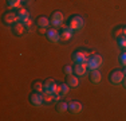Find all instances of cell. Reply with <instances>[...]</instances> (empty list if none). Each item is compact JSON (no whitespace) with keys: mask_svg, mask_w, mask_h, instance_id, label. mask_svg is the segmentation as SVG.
Segmentation results:
<instances>
[{"mask_svg":"<svg viewBox=\"0 0 126 121\" xmlns=\"http://www.w3.org/2000/svg\"><path fill=\"white\" fill-rule=\"evenodd\" d=\"M70 89H71V87L68 86L67 83H62V85H61V96H62V97L67 96L68 92H70Z\"/></svg>","mask_w":126,"mask_h":121,"instance_id":"obj_21","label":"cell"},{"mask_svg":"<svg viewBox=\"0 0 126 121\" xmlns=\"http://www.w3.org/2000/svg\"><path fill=\"white\" fill-rule=\"evenodd\" d=\"M87 63L83 62V63H75L74 65V74L78 75V77H85L86 73H87Z\"/></svg>","mask_w":126,"mask_h":121,"instance_id":"obj_9","label":"cell"},{"mask_svg":"<svg viewBox=\"0 0 126 121\" xmlns=\"http://www.w3.org/2000/svg\"><path fill=\"white\" fill-rule=\"evenodd\" d=\"M36 24H38L39 28H48L51 22L48 20V18H47V16H39L36 19Z\"/></svg>","mask_w":126,"mask_h":121,"instance_id":"obj_15","label":"cell"},{"mask_svg":"<svg viewBox=\"0 0 126 121\" xmlns=\"http://www.w3.org/2000/svg\"><path fill=\"white\" fill-rule=\"evenodd\" d=\"M56 89H58V83H56L55 81L52 80V78H47V80L44 81V92L55 94V93H56Z\"/></svg>","mask_w":126,"mask_h":121,"instance_id":"obj_10","label":"cell"},{"mask_svg":"<svg viewBox=\"0 0 126 121\" xmlns=\"http://www.w3.org/2000/svg\"><path fill=\"white\" fill-rule=\"evenodd\" d=\"M119 63H121L124 67H126V51H124V53L119 55Z\"/></svg>","mask_w":126,"mask_h":121,"instance_id":"obj_26","label":"cell"},{"mask_svg":"<svg viewBox=\"0 0 126 121\" xmlns=\"http://www.w3.org/2000/svg\"><path fill=\"white\" fill-rule=\"evenodd\" d=\"M66 83L71 87V89H77L79 86V80H78V75H67V80H66Z\"/></svg>","mask_w":126,"mask_h":121,"instance_id":"obj_13","label":"cell"},{"mask_svg":"<svg viewBox=\"0 0 126 121\" xmlns=\"http://www.w3.org/2000/svg\"><path fill=\"white\" fill-rule=\"evenodd\" d=\"M63 71H64L66 75H71V74L74 73V67H73V66H70V65H67V66H64Z\"/></svg>","mask_w":126,"mask_h":121,"instance_id":"obj_24","label":"cell"},{"mask_svg":"<svg viewBox=\"0 0 126 121\" xmlns=\"http://www.w3.org/2000/svg\"><path fill=\"white\" fill-rule=\"evenodd\" d=\"M16 14H17V18H19V22H22V23L24 22V20L30 19V12L27 11L26 8H23V7L17 8Z\"/></svg>","mask_w":126,"mask_h":121,"instance_id":"obj_14","label":"cell"},{"mask_svg":"<svg viewBox=\"0 0 126 121\" xmlns=\"http://www.w3.org/2000/svg\"><path fill=\"white\" fill-rule=\"evenodd\" d=\"M124 73H125V75H126V67L124 69Z\"/></svg>","mask_w":126,"mask_h":121,"instance_id":"obj_29","label":"cell"},{"mask_svg":"<svg viewBox=\"0 0 126 121\" xmlns=\"http://www.w3.org/2000/svg\"><path fill=\"white\" fill-rule=\"evenodd\" d=\"M68 27L70 28H73L74 31H79V30H82L83 27H85V19H83L82 16H73L70 19V24H68Z\"/></svg>","mask_w":126,"mask_h":121,"instance_id":"obj_2","label":"cell"},{"mask_svg":"<svg viewBox=\"0 0 126 121\" xmlns=\"http://www.w3.org/2000/svg\"><path fill=\"white\" fill-rule=\"evenodd\" d=\"M74 30L70 28V27H64V28L62 30V34H61V39L62 40H70L71 38H73V34H74Z\"/></svg>","mask_w":126,"mask_h":121,"instance_id":"obj_16","label":"cell"},{"mask_svg":"<svg viewBox=\"0 0 126 121\" xmlns=\"http://www.w3.org/2000/svg\"><path fill=\"white\" fill-rule=\"evenodd\" d=\"M87 58H89L87 53H86V51H83V50H78V51H75V53L73 54V60H74V63L87 62Z\"/></svg>","mask_w":126,"mask_h":121,"instance_id":"obj_8","label":"cell"},{"mask_svg":"<svg viewBox=\"0 0 126 121\" xmlns=\"http://www.w3.org/2000/svg\"><path fill=\"white\" fill-rule=\"evenodd\" d=\"M56 110H58V113H64V112L68 110V104L64 101H59L58 105H56Z\"/></svg>","mask_w":126,"mask_h":121,"instance_id":"obj_19","label":"cell"},{"mask_svg":"<svg viewBox=\"0 0 126 121\" xmlns=\"http://www.w3.org/2000/svg\"><path fill=\"white\" fill-rule=\"evenodd\" d=\"M22 3H23V0H7V5L10 10H17V8H20Z\"/></svg>","mask_w":126,"mask_h":121,"instance_id":"obj_18","label":"cell"},{"mask_svg":"<svg viewBox=\"0 0 126 121\" xmlns=\"http://www.w3.org/2000/svg\"><path fill=\"white\" fill-rule=\"evenodd\" d=\"M87 69L90 71L91 70H95V69H99L101 65H102V57L99 54H95V53H91V55H89L87 58Z\"/></svg>","mask_w":126,"mask_h":121,"instance_id":"obj_1","label":"cell"},{"mask_svg":"<svg viewBox=\"0 0 126 121\" xmlns=\"http://www.w3.org/2000/svg\"><path fill=\"white\" fill-rule=\"evenodd\" d=\"M82 109H83V106H82V104H80L79 101H71L70 104H68V110H70L73 114L80 113Z\"/></svg>","mask_w":126,"mask_h":121,"instance_id":"obj_12","label":"cell"},{"mask_svg":"<svg viewBox=\"0 0 126 121\" xmlns=\"http://www.w3.org/2000/svg\"><path fill=\"white\" fill-rule=\"evenodd\" d=\"M30 102H31L34 106H42L44 104V97L43 93H39V92H34L30 94Z\"/></svg>","mask_w":126,"mask_h":121,"instance_id":"obj_5","label":"cell"},{"mask_svg":"<svg viewBox=\"0 0 126 121\" xmlns=\"http://www.w3.org/2000/svg\"><path fill=\"white\" fill-rule=\"evenodd\" d=\"M26 30H27L26 26H24V24H23L22 22H16V23H15L14 26H12V32H14V34L16 35V36L24 35V34H26Z\"/></svg>","mask_w":126,"mask_h":121,"instance_id":"obj_11","label":"cell"},{"mask_svg":"<svg viewBox=\"0 0 126 121\" xmlns=\"http://www.w3.org/2000/svg\"><path fill=\"white\" fill-rule=\"evenodd\" d=\"M16 22H19V18H17V14L16 12H5L4 15H3V23L5 24V26H14Z\"/></svg>","mask_w":126,"mask_h":121,"instance_id":"obj_4","label":"cell"},{"mask_svg":"<svg viewBox=\"0 0 126 121\" xmlns=\"http://www.w3.org/2000/svg\"><path fill=\"white\" fill-rule=\"evenodd\" d=\"M124 78H125L124 70H113L111 73H110V75H109V80H110V82H111L113 85L122 83Z\"/></svg>","mask_w":126,"mask_h":121,"instance_id":"obj_3","label":"cell"},{"mask_svg":"<svg viewBox=\"0 0 126 121\" xmlns=\"http://www.w3.org/2000/svg\"><path fill=\"white\" fill-rule=\"evenodd\" d=\"M124 35L126 36V26H124Z\"/></svg>","mask_w":126,"mask_h":121,"instance_id":"obj_28","label":"cell"},{"mask_svg":"<svg viewBox=\"0 0 126 121\" xmlns=\"http://www.w3.org/2000/svg\"><path fill=\"white\" fill-rule=\"evenodd\" d=\"M90 80H91L93 83H99L101 80H102L101 71L98 70V69H95V70H91V73H90Z\"/></svg>","mask_w":126,"mask_h":121,"instance_id":"obj_17","label":"cell"},{"mask_svg":"<svg viewBox=\"0 0 126 121\" xmlns=\"http://www.w3.org/2000/svg\"><path fill=\"white\" fill-rule=\"evenodd\" d=\"M35 92H39V93H44V82H40V81H35L34 85H32Z\"/></svg>","mask_w":126,"mask_h":121,"instance_id":"obj_20","label":"cell"},{"mask_svg":"<svg viewBox=\"0 0 126 121\" xmlns=\"http://www.w3.org/2000/svg\"><path fill=\"white\" fill-rule=\"evenodd\" d=\"M122 85H124V87L126 89V77L124 78V81H122Z\"/></svg>","mask_w":126,"mask_h":121,"instance_id":"obj_27","label":"cell"},{"mask_svg":"<svg viewBox=\"0 0 126 121\" xmlns=\"http://www.w3.org/2000/svg\"><path fill=\"white\" fill-rule=\"evenodd\" d=\"M114 35H115V38H119V36L124 35V27H117L114 30Z\"/></svg>","mask_w":126,"mask_h":121,"instance_id":"obj_25","label":"cell"},{"mask_svg":"<svg viewBox=\"0 0 126 121\" xmlns=\"http://www.w3.org/2000/svg\"><path fill=\"white\" fill-rule=\"evenodd\" d=\"M23 1H27V0H23Z\"/></svg>","mask_w":126,"mask_h":121,"instance_id":"obj_30","label":"cell"},{"mask_svg":"<svg viewBox=\"0 0 126 121\" xmlns=\"http://www.w3.org/2000/svg\"><path fill=\"white\" fill-rule=\"evenodd\" d=\"M46 36L51 43H59V40H61V32L56 28H48L46 32Z\"/></svg>","mask_w":126,"mask_h":121,"instance_id":"obj_6","label":"cell"},{"mask_svg":"<svg viewBox=\"0 0 126 121\" xmlns=\"http://www.w3.org/2000/svg\"><path fill=\"white\" fill-rule=\"evenodd\" d=\"M43 97H44V102H46V104L54 102V94H52V93H47V92H44V93H43Z\"/></svg>","mask_w":126,"mask_h":121,"instance_id":"obj_22","label":"cell"},{"mask_svg":"<svg viewBox=\"0 0 126 121\" xmlns=\"http://www.w3.org/2000/svg\"><path fill=\"white\" fill-rule=\"evenodd\" d=\"M117 40H118V44H119L122 48H126V36H125V35L117 38Z\"/></svg>","mask_w":126,"mask_h":121,"instance_id":"obj_23","label":"cell"},{"mask_svg":"<svg viewBox=\"0 0 126 121\" xmlns=\"http://www.w3.org/2000/svg\"><path fill=\"white\" fill-rule=\"evenodd\" d=\"M63 22H64V15L62 14L61 11H55L51 16V24L54 27H61Z\"/></svg>","mask_w":126,"mask_h":121,"instance_id":"obj_7","label":"cell"}]
</instances>
